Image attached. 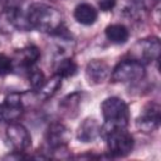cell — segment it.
Returning a JSON list of instances; mask_svg holds the SVG:
<instances>
[{
  "mask_svg": "<svg viewBox=\"0 0 161 161\" xmlns=\"http://www.w3.org/2000/svg\"><path fill=\"white\" fill-rule=\"evenodd\" d=\"M25 14L30 28L38 31L54 35L64 28L63 15L54 6L43 3H34L28 8Z\"/></svg>",
  "mask_w": 161,
  "mask_h": 161,
  "instance_id": "1",
  "label": "cell"
},
{
  "mask_svg": "<svg viewBox=\"0 0 161 161\" xmlns=\"http://www.w3.org/2000/svg\"><path fill=\"white\" fill-rule=\"evenodd\" d=\"M102 117L104 119L101 131L116 127H127L130 121V109L127 103L118 97L106 98L101 104Z\"/></svg>",
  "mask_w": 161,
  "mask_h": 161,
  "instance_id": "2",
  "label": "cell"
},
{
  "mask_svg": "<svg viewBox=\"0 0 161 161\" xmlns=\"http://www.w3.org/2000/svg\"><path fill=\"white\" fill-rule=\"evenodd\" d=\"M101 137L106 140L108 153L112 157H123L133 150V137L126 127H116L101 131Z\"/></svg>",
  "mask_w": 161,
  "mask_h": 161,
  "instance_id": "3",
  "label": "cell"
},
{
  "mask_svg": "<svg viewBox=\"0 0 161 161\" xmlns=\"http://www.w3.org/2000/svg\"><path fill=\"white\" fill-rule=\"evenodd\" d=\"M145 65L135 59H126L119 62L112 70L111 78L117 83H136L145 78Z\"/></svg>",
  "mask_w": 161,
  "mask_h": 161,
  "instance_id": "4",
  "label": "cell"
},
{
  "mask_svg": "<svg viewBox=\"0 0 161 161\" xmlns=\"http://www.w3.org/2000/svg\"><path fill=\"white\" fill-rule=\"evenodd\" d=\"M160 50H161V44L158 38L151 36L137 40L130 49V55L131 59H135L145 65L147 63L157 60L160 55Z\"/></svg>",
  "mask_w": 161,
  "mask_h": 161,
  "instance_id": "5",
  "label": "cell"
},
{
  "mask_svg": "<svg viewBox=\"0 0 161 161\" xmlns=\"http://www.w3.org/2000/svg\"><path fill=\"white\" fill-rule=\"evenodd\" d=\"M26 14L19 6H6L0 14V31L10 33L13 30H30Z\"/></svg>",
  "mask_w": 161,
  "mask_h": 161,
  "instance_id": "6",
  "label": "cell"
},
{
  "mask_svg": "<svg viewBox=\"0 0 161 161\" xmlns=\"http://www.w3.org/2000/svg\"><path fill=\"white\" fill-rule=\"evenodd\" d=\"M5 137L8 145L18 152H24L31 146V136L29 131L18 122H9L5 130Z\"/></svg>",
  "mask_w": 161,
  "mask_h": 161,
  "instance_id": "7",
  "label": "cell"
},
{
  "mask_svg": "<svg viewBox=\"0 0 161 161\" xmlns=\"http://www.w3.org/2000/svg\"><path fill=\"white\" fill-rule=\"evenodd\" d=\"M161 108L158 103L156 102H150L147 103L140 116L136 119V127L145 133L153 132L158 128L160 121H161Z\"/></svg>",
  "mask_w": 161,
  "mask_h": 161,
  "instance_id": "8",
  "label": "cell"
},
{
  "mask_svg": "<svg viewBox=\"0 0 161 161\" xmlns=\"http://www.w3.org/2000/svg\"><path fill=\"white\" fill-rule=\"evenodd\" d=\"M24 112V101L20 93H11L6 96L0 104V122H14L20 118Z\"/></svg>",
  "mask_w": 161,
  "mask_h": 161,
  "instance_id": "9",
  "label": "cell"
},
{
  "mask_svg": "<svg viewBox=\"0 0 161 161\" xmlns=\"http://www.w3.org/2000/svg\"><path fill=\"white\" fill-rule=\"evenodd\" d=\"M69 140H70V135L68 132V128L64 125L55 122L48 127L45 133V142L49 151L50 150L53 152H57L59 150L62 151L63 148H65Z\"/></svg>",
  "mask_w": 161,
  "mask_h": 161,
  "instance_id": "10",
  "label": "cell"
},
{
  "mask_svg": "<svg viewBox=\"0 0 161 161\" xmlns=\"http://www.w3.org/2000/svg\"><path fill=\"white\" fill-rule=\"evenodd\" d=\"M109 75V67L102 59H92L86 67V78L89 84H101Z\"/></svg>",
  "mask_w": 161,
  "mask_h": 161,
  "instance_id": "11",
  "label": "cell"
},
{
  "mask_svg": "<svg viewBox=\"0 0 161 161\" xmlns=\"http://www.w3.org/2000/svg\"><path fill=\"white\" fill-rule=\"evenodd\" d=\"M39 58H40V50L35 45H28L16 52L15 62L13 60V64H14V68L19 67L21 70L26 73L30 68L35 67Z\"/></svg>",
  "mask_w": 161,
  "mask_h": 161,
  "instance_id": "12",
  "label": "cell"
},
{
  "mask_svg": "<svg viewBox=\"0 0 161 161\" xmlns=\"http://www.w3.org/2000/svg\"><path fill=\"white\" fill-rule=\"evenodd\" d=\"M98 136H101V126L96 118L88 117L79 123L77 128V138L80 142H93Z\"/></svg>",
  "mask_w": 161,
  "mask_h": 161,
  "instance_id": "13",
  "label": "cell"
},
{
  "mask_svg": "<svg viewBox=\"0 0 161 161\" xmlns=\"http://www.w3.org/2000/svg\"><path fill=\"white\" fill-rule=\"evenodd\" d=\"M73 16L79 24L88 26V25H92L96 23L97 18H98V11L96 10V8L93 5L87 4V3H82V4L75 6Z\"/></svg>",
  "mask_w": 161,
  "mask_h": 161,
  "instance_id": "14",
  "label": "cell"
},
{
  "mask_svg": "<svg viewBox=\"0 0 161 161\" xmlns=\"http://www.w3.org/2000/svg\"><path fill=\"white\" fill-rule=\"evenodd\" d=\"M106 38L113 44H125L130 38V31L123 24H111L104 30Z\"/></svg>",
  "mask_w": 161,
  "mask_h": 161,
  "instance_id": "15",
  "label": "cell"
},
{
  "mask_svg": "<svg viewBox=\"0 0 161 161\" xmlns=\"http://www.w3.org/2000/svg\"><path fill=\"white\" fill-rule=\"evenodd\" d=\"M60 86H62V78L59 75L54 74L50 79H45L44 84L34 92H35V96L38 97V99H48L57 93V91L60 88Z\"/></svg>",
  "mask_w": 161,
  "mask_h": 161,
  "instance_id": "16",
  "label": "cell"
},
{
  "mask_svg": "<svg viewBox=\"0 0 161 161\" xmlns=\"http://www.w3.org/2000/svg\"><path fill=\"white\" fill-rule=\"evenodd\" d=\"M77 64L72 58H62L55 68V74L59 75L62 79L63 78H69L73 77L77 73Z\"/></svg>",
  "mask_w": 161,
  "mask_h": 161,
  "instance_id": "17",
  "label": "cell"
},
{
  "mask_svg": "<svg viewBox=\"0 0 161 161\" xmlns=\"http://www.w3.org/2000/svg\"><path fill=\"white\" fill-rule=\"evenodd\" d=\"M26 75H28V79H29V84L31 86V88L34 91L39 89L44 84V82H45V77H44L43 72L39 68H36V65L30 68L26 72Z\"/></svg>",
  "mask_w": 161,
  "mask_h": 161,
  "instance_id": "18",
  "label": "cell"
},
{
  "mask_svg": "<svg viewBox=\"0 0 161 161\" xmlns=\"http://www.w3.org/2000/svg\"><path fill=\"white\" fill-rule=\"evenodd\" d=\"M14 70L13 59H10L8 55L0 53V77L8 75Z\"/></svg>",
  "mask_w": 161,
  "mask_h": 161,
  "instance_id": "19",
  "label": "cell"
},
{
  "mask_svg": "<svg viewBox=\"0 0 161 161\" xmlns=\"http://www.w3.org/2000/svg\"><path fill=\"white\" fill-rule=\"evenodd\" d=\"M137 6L141 9V10H147L150 8H152L155 4L158 3V0H133Z\"/></svg>",
  "mask_w": 161,
  "mask_h": 161,
  "instance_id": "20",
  "label": "cell"
},
{
  "mask_svg": "<svg viewBox=\"0 0 161 161\" xmlns=\"http://www.w3.org/2000/svg\"><path fill=\"white\" fill-rule=\"evenodd\" d=\"M116 0H99V8L102 11H109L114 8Z\"/></svg>",
  "mask_w": 161,
  "mask_h": 161,
  "instance_id": "21",
  "label": "cell"
},
{
  "mask_svg": "<svg viewBox=\"0 0 161 161\" xmlns=\"http://www.w3.org/2000/svg\"><path fill=\"white\" fill-rule=\"evenodd\" d=\"M23 0H6L8 6H19V3H21Z\"/></svg>",
  "mask_w": 161,
  "mask_h": 161,
  "instance_id": "22",
  "label": "cell"
}]
</instances>
